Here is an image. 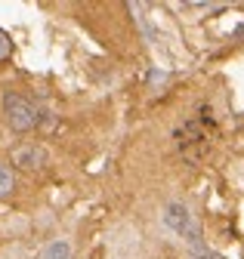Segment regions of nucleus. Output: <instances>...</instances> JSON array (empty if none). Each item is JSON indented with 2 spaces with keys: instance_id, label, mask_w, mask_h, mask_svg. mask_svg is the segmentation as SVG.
Wrapping results in <instances>:
<instances>
[{
  "instance_id": "f03ea898",
  "label": "nucleus",
  "mask_w": 244,
  "mask_h": 259,
  "mask_svg": "<svg viewBox=\"0 0 244 259\" xmlns=\"http://www.w3.org/2000/svg\"><path fill=\"white\" fill-rule=\"evenodd\" d=\"M13 164L22 170H40L47 164V151L40 145H22L13 151Z\"/></svg>"
},
{
  "instance_id": "20e7f679",
  "label": "nucleus",
  "mask_w": 244,
  "mask_h": 259,
  "mask_svg": "<svg viewBox=\"0 0 244 259\" xmlns=\"http://www.w3.org/2000/svg\"><path fill=\"white\" fill-rule=\"evenodd\" d=\"M68 256H71L68 241H53V244H47L44 253H40V259H68Z\"/></svg>"
},
{
  "instance_id": "39448f33",
  "label": "nucleus",
  "mask_w": 244,
  "mask_h": 259,
  "mask_svg": "<svg viewBox=\"0 0 244 259\" xmlns=\"http://www.w3.org/2000/svg\"><path fill=\"white\" fill-rule=\"evenodd\" d=\"M13 188H16V176H13V170L0 164V198H10Z\"/></svg>"
},
{
  "instance_id": "6e6552de",
  "label": "nucleus",
  "mask_w": 244,
  "mask_h": 259,
  "mask_svg": "<svg viewBox=\"0 0 244 259\" xmlns=\"http://www.w3.org/2000/svg\"><path fill=\"white\" fill-rule=\"evenodd\" d=\"M232 37H235V40H244V22H241V25L232 31Z\"/></svg>"
},
{
  "instance_id": "7ed1b4c3",
  "label": "nucleus",
  "mask_w": 244,
  "mask_h": 259,
  "mask_svg": "<svg viewBox=\"0 0 244 259\" xmlns=\"http://www.w3.org/2000/svg\"><path fill=\"white\" fill-rule=\"evenodd\" d=\"M164 222H167V229H173L176 235H186L192 225H195V219H192V213H189L186 204H167V210H164Z\"/></svg>"
},
{
  "instance_id": "f257e3e1",
  "label": "nucleus",
  "mask_w": 244,
  "mask_h": 259,
  "mask_svg": "<svg viewBox=\"0 0 244 259\" xmlns=\"http://www.w3.org/2000/svg\"><path fill=\"white\" fill-rule=\"evenodd\" d=\"M4 117H7V123L16 130V133H28V130H34L40 123V111L19 93H7L4 96Z\"/></svg>"
},
{
  "instance_id": "0eeeda50",
  "label": "nucleus",
  "mask_w": 244,
  "mask_h": 259,
  "mask_svg": "<svg viewBox=\"0 0 244 259\" xmlns=\"http://www.w3.org/2000/svg\"><path fill=\"white\" fill-rule=\"evenodd\" d=\"M189 259H223L217 250H210V247H201V250H192V256Z\"/></svg>"
},
{
  "instance_id": "423d86ee",
  "label": "nucleus",
  "mask_w": 244,
  "mask_h": 259,
  "mask_svg": "<svg viewBox=\"0 0 244 259\" xmlns=\"http://www.w3.org/2000/svg\"><path fill=\"white\" fill-rule=\"evenodd\" d=\"M13 56V40H10V34L4 28H0V62H7Z\"/></svg>"
}]
</instances>
